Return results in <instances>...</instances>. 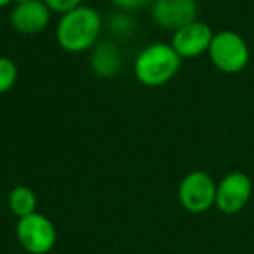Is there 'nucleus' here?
<instances>
[{"instance_id": "1", "label": "nucleus", "mask_w": 254, "mask_h": 254, "mask_svg": "<svg viewBox=\"0 0 254 254\" xmlns=\"http://www.w3.org/2000/svg\"><path fill=\"white\" fill-rule=\"evenodd\" d=\"M103 18L94 7L84 5L60 16L56 25V40L63 51L80 54L91 51L99 42Z\"/></svg>"}, {"instance_id": "2", "label": "nucleus", "mask_w": 254, "mask_h": 254, "mask_svg": "<svg viewBox=\"0 0 254 254\" xmlns=\"http://www.w3.org/2000/svg\"><path fill=\"white\" fill-rule=\"evenodd\" d=\"M181 58L171 44L155 42L139 51L134 60V77L146 87H162L169 84L181 68Z\"/></svg>"}, {"instance_id": "3", "label": "nucleus", "mask_w": 254, "mask_h": 254, "mask_svg": "<svg viewBox=\"0 0 254 254\" xmlns=\"http://www.w3.org/2000/svg\"><path fill=\"white\" fill-rule=\"evenodd\" d=\"M207 56L216 70L221 73L235 75L246 70L249 64L251 49L240 33L233 30H221L212 37Z\"/></svg>"}, {"instance_id": "4", "label": "nucleus", "mask_w": 254, "mask_h": 254, "mask_svg": "<svg viewBox=\"0 0 254 254\" xmlns=\"http://www.w3.org/2000/svg\"><path fill=\"white\" fill-rule=\"evenodd\" d=\"M216 181L205 171H191L178 187V198L185 211L191 214H204L216 202Z\"/></svg>"}, {"instance_id": "5", "label": "nucleus", "mask_w": 254, "mask_h": 254, "mask_svg": "<svg viewBox=\"0 0 254 254\" xmlns=\"http://www.w3.org/2000/svg\"><path fill=\"white\" fill-rule=\"evenodd\" d=\"M16 237L28 254H47L56 246L58 232L54 223L42 212H33L18 219Z\"/></svg>"}, {"instance_id": "6", "label": "nucleus", "mask_w": 254, "mask_h": 254, "mask_svg": "<svg viewBox=\"0 0 254 254\" xmlns=\"http://www.w3.org/2000/svg\"><path fill=\"white\" fill-rule=\"evenodd\" d=\"M253 188V180L242 171H232L225 174L216 185L214 207L223 214H237L249 204Z\"/></svg>"}, {"instance_id": "7", "label": "nucleus", "mask_w": 254, "mask_h": 254, "mask_svg": "<svg viewBox=\"0 0 254 254\" xmlns=\"http://www.w3.org/2000/svg\"><path fill=\"white\" fill-rule=\"evenodd\" d=\"M152 19L159 28L174 33L198 19L197 0H153Z\"/></svg>"}, {"instance_id": "8", "label": "nucleus", "mask_w": 254, "mask_h": 254, "mask_svg": "<svg viewBox=\"0 0 254 254\" xmlns=\"http://www.w3.org/2000/svg\"><path fill=\"white\" fill-rule=\"evenodd\" d=\"M212 37L214 32L211 26L200 19H195L173 33L171 46L181 60H195L202 54H207Z\"/></svg>"}, {"instance_id": "9", "label": "nucleus", "mask_w": 254, "mask_h": 254, "mask_svg": "<svg viewBox=\"0 0 254 254\" xmlns=\"http://www.w3.org/2000/svg\"><path fill=\"white\" fill-rule=\"evenodd\" d=\"M53 12L42 0H32L26 4H18L9 14L12 30L21 35H37L49 26Z\"/></svg>"}, {"instance_id": "10", "label": "nucleus", "mask_w": 254, "mask_h": 254, "mask_svg": "<svg viewBox=\"0 0 254 254\" xmlns=\"http://www.w3.org/2000/svg\"><path fill=\"white\" fill-rule=\"evenodd\" d=\"M91 70L101 78H113L122 71L124 56L120 47L112 40H101L91 49Z\"/></svg>"}, {"instance_id": "11", "label": "nucleus", "mask_w": 254, "mask_h": 254, "mask_svg": "<svg viewBox=\"0 0 254 254\" xmlns=\"http://www.w3.org/2000/svg\"><path fill=\"white\" fill-rule=\"evenodd\" d=\"M9 209L18 219L37 212V195L28 187H16L9 191Z\"/></svg>"}, {"instance_id": "12", "label": "nucleus", "mask_w": 254, "mask_h": 254, "mask_svg": "<svg viewBox=\"0 0 254 254\" xmlns=\"http://www.w3.org/2000/svg\"><path fill=\"white\" fill-rule=\"evenodd\" d=\"M108 30L119 39H129L136 32V23L126 11H119L113 16H110Z\"/></svg>"}, {"instance_id": "13", "label": "nucleus", "mask_w": 254, "mask_h": 254, "mask_svg": "<svg viewBox=\"0 0 254 254\" xmlns=\"http://www.w3.org/2000/svg\"><path fill=\"white\" fill-rule=\"evenodd\" d=\"M18 80V66L7 56H0V94H5L14 87Z\"/></svg>"}, {"instance_id": "14", "label": "nucleus", "mask_w": 254, "mask_h": 254, "mask_svg": "<svg viewBox=\"0 0 254 254\" xmlns=\"http://www.w3.org/2000/svg\"><path fill=\"white\" fill-rule=\"evenodd\" d=\"M42 2L49 7L51 12L60 16L66 14V12L73 11V9L82 5V0H42Z\"/></svg>"}, {"instance_id": "15", "label": "nucleus", "mask_w": 254, "mask_h": 254, "mask_svg": "<svg viewBox=\"0 0 254 254\" xmlns=\"http://www.w3.org/2000/svg\"><path fill=\"white\" fill-rule=\"evenodd\" d=\"M153 0H112V4L115 5L119 11H138V9L146 7L148 4H152Z\"/></svg>"}, {"instance_id": "16", "label": "nucleus", "mask_w": 254, "mask_h": 254, "mask_svg": "<svg viewBox=\"0 0 254 254\" xmlns=\"http://www.w3.org/2000/svg\"><path fill=\"white\" fill-rule=\"evenodd\" d=\"M9 4H12V0H0V9L5 7V5H9Z\"/></svg>"}, {"instance_id": "17", "label": "nucleus", "mask_w": 254, "mask_h": 254, "mask_svg": "<svg viewBox=\"0 0 254 254\" xmlns=\"http://www.w3.org/2000/svg\"><path fill=\"white\" fill-rule=\"evenodd\" d=\"M26 2H32V0H12V4L18 5V4H26Z\"/></svg>"}]
</instances>
